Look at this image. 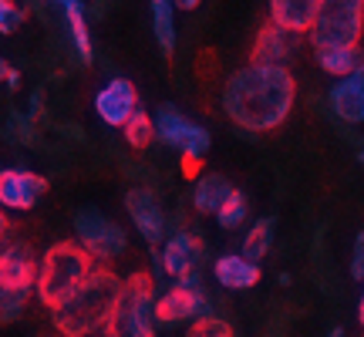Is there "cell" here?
<instances>
[{
	"mask_svg": "<svg viewBox=\"0 0 364 337\" xmlns=\"http://www.w3.org/2000/svg\"><path fill=\"white\" fill-rule=\"evenodd\" d=\"M297 102V81L287 68L247 65L233 71L223 88V112L243 132L280 129Z\"/></svg>",
	"mask_w": 364,
	"mask_h": 337,
	"instance_id": "obj_1",
	"label": "cell"
},
{
	"mask_svg": "<svg viewBox=\"0 0 364 337\" xmlns=\"http://www.w3.org/2000/svg\"><path fill=\"white\" fill-rule=\"evenodd\" d=\"M118 290H122V277L108 267H95L88 280L51 311L54 331L61 337H95L105 334L108 327V317H112V307L118 300Z\"/></svg>",
	"mask_w": 364,
	"mask_h": 337,
	"instance_id": "obj_2",
	"label": "cell"
},
{
	"mask_svg": "<svg viewBox=\"0 0 364 337\" xmlns=\"http://www.w3.org/2000/svg\"><path fill=\"white\" fill-rule=\"evenodd\" d=\"M95 273V260L75 243V240H61L54 247L44 250L38 263V280H34V297L54 311L58 304H65L75 290Z\"/></svg>",
	"mask_w": 364,
	"mask_h": 337,
	"instance_id": "obj_3",
	"label": "cell"
},
{
	"mask_svg": "<svg viewBox=\"0 0 364 337\" xmlns=\"http://www.w3.org/2000/svg\"><path fill=\"white\" fill-rule=\"evenodd\" d=\"M156 297H159L156 284H152V277L145 270H135L132 277H125L105 334L108 337H156L159 334Z\"/></svg>",
	"mask_w": 364,
	"mask_h": 337,
	"instance_id": "obj_4",
	"label": "cell"
},
{
	"mask_svg": "<svg viewBox=\"0 0 364 337\" xmlns=\"http://www.w3.org/2000/svg\"><path fill=\"white\" fill-rule=\"evenodd\" d=\"M364 34V4L361 0H321L311 27L314 51L358 48Z\"/></svg>",
	"mask_w": 364,
	"mask_h": 337,
	"instance_id": "obj_5",
	"label": "cell"
},
{
	"mask_svg": "<svg viewBox=\"0 0 364 337\" xmlns=\"http://www.w3.org/2000/svg\"><path fill=\"white\" fill-rule=\"evenodd\" d=\"M71 223H75V243L95 260V267L98 263H112V260H118L129 250L125 226L108 220L98 206H81Z\"/></svg>",
	"mask_w": 364,
	"mask_h": 337,
	"instance_id": "obj_6",
	"label": "cell"
},
{
	"mask_svg": "<svg viewBox=\"0 0 364 337\" xmlns=\"http://www.w3.org/2000/svg\"><path fill=\"white\" fill-rule=\"evenodd\" d=\"M209 314H213V300H209L199 273L176 280L156 297V327H166V331L179 324H193V321L209 317Z\"/></svg>",
	"mask_w": 364,
	"mask_h": 337,
	"instance_id": "obj_7",
	"label": "cell"
},
{
	"mask_svg": "<svg viewBox=\"0 0 364 337\" xmlns=\"http://www.w3.org/2000/svg\"><path fill=\"white\" fill-rule=\"evenodd\" d=\"M152 122H156V139L162 145L182 152V159H189V162H203L206 159L209 145H213V135L203 125L189 122L176 105H162Z\"/></svg>",
	"mask_w": 364,
	"mask_h": 337,
	"instance_id": "obj_8",
	"label": "cell"
},
{
	"mask_svg": "<svg viewBox=\"0 0 364 337\" xmlns=\"http://www.w3.org/2000/svg\"><path fill=\"white\" fill-rule=\"evenodd\" d=\"M203 260H206L203 236L189 233V230H179V233L166 236L162 250L156 253V267L166 273V277H172V280H182V277H189V273H199Z\"/></svg>",
	"mask_w": 364,
	"mask_h": 337,
	"instance_id": "obj_9",
	"label": "cell"
},
{
	"mask_svg": "<svg viewBox=\"0 0 364 337\" xmlns=\"http://www.w3.org/2000/svg\"><path fill=\"white\" fill-rule=\"evenodd\" d=\"M125 213H129L132 226L139 230V236H142L145 243H152V247L166 243L169 216H166V209H162V203L156 199L152 189H145V186L129 189V193H125Z\"/></svg>",
	"mask_w": 364,
	"mask_h": 337,
	"instance_id": "obj_10",
	"label": "cell"
},
{
	"mask_svg": "<svg viewBox=\"0 0 364 337\" xmlns=\"http://www.w3.org/2000/svg\"><path fill=\"white\" fill-rule=\"evenodd\" d=\"M44 193H48V179L34 168H0V209L27 213L38 206Z\"/></svg>",
	"mask_w": 364,
	"mask_h": 337,
	"instance_id": "obj_11",
	"label": "cell"
},
{
	"mask_svg": "<svg viewBox=\"0 0 364 337\" xmlns=\"http://www.w3.org/2000/svg\"><path fill=\"white\" fill-rule=\"evenodd\" d=\"M38 263L31 243L14 240L7 247H0V287L4 290H17V294H31L34 280H38Z\"/></svg>",
	"mask_w": 364,
	"mask_h": 337,
	"instance_id": "obj_12",
	"label": "cell"
},
{
	"mask_svg": "<svg viewBox=\"0 0 364 337\" xmlns=\"http://www.w3.org/2000/svg\"><path fill=\"white\" fill-rule=\"evenodd\" d=\"M139 112V91L129 78H112L95 95V115L112 129H125V122Z\"/></svg>",
	"mask_w": 364,
	"mask_h": 337,
	"instance_id": "obj_13",
	"label": "cell"
},
{
	"mask_svg": "<svg viewBox=\"0 0 364 337\" xmlns=\"http://www.w3.org/2000/svg\"><path fill=\"white\" fill-rule=\"evenodd\" d=\"M300 51V38L297 34H287L280 27H260V34L253 41V61L250 65H263V68H287L290 58H297Z\"/></svg>",
	"mask_w": 364,
	"mask_h": 337,
	"instance_id": "obj_14",
	"label": "cell"
},
{
	"mask_svg": "<svg viewBox=\"0 0 364 337\" xmlns=\"http://www.w3.org/2000/svg\"><path fill=\"white\" fill-rule=\"evenodd\" d=\"M327 105H331V112L341 118V122H348V125H361L364 122V65L348 75V78L334 81V88L327 95Z\"/></svg>",
	"mask_w": 364,
	"mask_h": 337,
	"instance_id": "obj_15",
	"label": "cell"
},
{
	"mask_svg": "<svg viewBox=\"0 0 364 337\" xmlns=\"http://www.w3.org/2000/svg\"><path fill=\"white\" fill-rule=\"evenodd\" d=\"M321 0H273L270 4V24L287 34H311L314 17H317Z\"/></svg>",
	"mask_w": 364,
	"mask_h": 337,
	"instance_id": "obj_16",
	"label": "cell"
},
{
	"mask_svg": "<svg viewBox=\"0 0 364 337\" xmlns=\"http://www.w3.org/2000/svg\"><path fill=\"white\" fill-rule=\"evenodd\" d=\"M58 14H61V21L68 27V38H71V48L78 54V61L91 65L95 61V44H91V31H88V7L78 4V0H61Z\"/></svg>",
	"mask_w": 364,
	"mask_h": 337,
	"instance_id": "obj_17",
	"label": "cell"
},
{
	"mask_svg": "<svg viewBox=\"0 0 364 337\" xmlns=\"http://www.w3.org/2000/svg\"><path fill=\"white\" fill-rule=\"evenodd\" d=\"M213 277L226 290H250L260 284V263H250L243 253H223L213 263Z\"/></svg>",
	"mask_w": 364,
	"mask_h": 337,
	"instance_id": "obj_18",
	"label": "cell"
},
{
	"mask_svg": "<svg viewBox=\"0 0 364 337\" xmlns=\"http://www.w3.org/2000/svg\"><path fill=\"white\" fill-rule=\"evenodd\" d=\"M233 193V182L220 176V172H206V176H199L193 186V209L196 213H203V216H216L220 206L230 199Z\"/></svg>",
	"mask_w": 364,
	"mask_h": 337,
	"instance_id": "obj_19",
	"label": "cell"
},
{
	"mask_svg": "<svg viewBox=\"0 0 364 337\" xmlns=\"http://www.w3.org/2000/svg\"><path fill=\"white\" fill-rule=\"evenodd\" d=\"M149 17H152V38H156L159 51L172 58L176 54V7H172L169 0H152V7H149Z\"/></svg>",
	"mask_w": 364,
	"mask_h": 337,
	"instance_id": "obj_20",
	"label": "cell"
},
{
	"mask_svg": "<svg viewBox=\"0 0 364 337\" xmlns=\"http://www.w3.org/2000/svg\"><path fill=\"white\" fill-rule=\"evenodd\" d=\"M314 54H317V65L324 68L327 75H334L338 81L354 75V71L364 65L361 44H358V48H334V51H314Z\"/></svg>",
	"mask_w": 364,
	"mask_h": 337,
	"instance_id": "obj_21",
	"label": "cell"
},
{
	"mask_svg": "<svg viewBox=\"0 0 364 337\" xmlns=\"http://www.w3.org/2000/svg\"><path fill=\"white\" fill-rule=\"evenodd\" d=\"M273 230H277L273 216H263V220H257L247 230V236H243V257H247L250 263H260V260L270 253V247H273Z\"/></svg>",
	"mask_w": 364,
	"mask_h": 337,
	"instance_id": "obj_22",
	"label": "cell"
},
{
	"mask_svg": "<svg viewBox=\"0 0 364 337\" xmlns=\"http://www.w3.org/2000/svg\"><path fill=\"white\" fill-rule=\"evenodd\" d=\"M250 216V203H247V196L240 193V189H233L230 193V199L220 206V213H216V223H220L223 230H240L243 223H247Z\"/></svg>",
	"mask_w": 364,
	"mask_h": 337,
	"instance_id": "obj_23",
	"label": "cell"
},
{
	"mask_svg": "<svg viewBox=\"0 0 364 337\" xmlns=\"http://www.w3.org/2000/svg\"><path fill=\"white\" fill-rule=\"evenodd\" d=\"M122 132H125V142H129L132 149H145V145L156 139V122L149 118V112H142V108H139V112L125 122V129H122Z\"/></svg>",
	"mask_w": 364,
	"mask_h": 337,
	"instance_id": "obj_24",
	"label": "cell"
},
{
	"mask_svg": "<svg viewBox=\"0 0 364 337\" xmlns=\"http://www.w3.org/2000/svg\"><path fill=\"white\" fill-rule=\"evenodd\" d=\"M27 311V294H17V290H4L0 287V327L17 324Z\"/></svg>",
	"mask_w": 364,
	"mask_h": 337,
	"instance_id": "obj_25",
	"label": "cell"
},
{
	"mask_svg": "<svg viewBox=\"0 0 364 337\" xmlns=\"http://www.w3.org/2000/svg\"><path fill=\"white\" fill-rule=\"evenodd\" d=\"M186 337H233V327L226 324L223 317L209 314V317L193 321V324H189V331H186Z\"/></svg>",
	"mask_w": 364,
	"mask_h": 337,
	"instance_id": "obj_26",
	"label": "cell"
},
{
	"mask_svg": "<svg viewBox=\"0 0 364 337\" xmlns=\"http://www.w3.org/2000/svg\"><path fill=\"white\" fill-rule=\"evenodd\" d=\"M24 21H27V7L0 0V34H14L17 27H24Z\"/></svg>",
	"mask_w": 364,
	"mask_h": 337,
	"instance_id": "obj_27",
	"label": "cell"
},
{
	"mask_svg": "<svg viewBox=\"0 0 364 337\" xmlns=\"http://www.w3.org/2000/svg\"><path fill=\"white\" fill-rule=\"evenodd\" d=\"M11 139H14V142H21V145L34 142V125H31V122H27V115H21V112L11 118Z\"/></svg>",
	"mask_w": 364,
	"mask_h": 337,
	"instance_id": "obj_28",
	"label": "cell"
},
{
	"mask_svg": "<svg viewBox=\"0 0 364 337\" xmlns=\"http://www.w3.org/2000/svg\"><path fill=\"white\" fill-rule=\"evenodd\" d=\"M351 277H354V280H364V230L354 236V247H351Z\"/></svg>",
	"mask_w": 364,
	"mask_h": 337,
	"instance_id": "obj_29",
	"label": "cell"
},
{
	"mask_svg": "<svg viewBox=\"0 0 364 337\" xmlns=\"http://www.w3.org/2000/svg\"><path fill=\"white\" fill-rule=\"evenodd\" d=\"M44 115V88H34L31 91V102H27V122Z\"/></svg>",
	"mask_w": 364,
	"mask_h": 337,
	"instance_id": "obj_30",
	"label": "cell"
},
{
	"mask_svg": "<svg viewBox=\"0 0 364 337\" xmlns=\"http://www.w3.org/2000/svg\"><path fill=\"white\" fill-rule=\"evenodd\" d=\"M4 85H7L11 91H17V88H21V71H17V68H11V71H7V78H4Z\"/></svg>",
	"mask_w": 364,
	"mask_h": 337,
	"instance_id": "obj_31",
	"label": "cell"
},
{
	"mask_svg": "<svg viewBox=\"0 0 364 337\" xmlns=\"http://www.w3.org/2000/svg\"><path fill=\"white\" fill-rule=\"evenodd\" d=\"M172 7H176V11H196L199 4H196V0H179V4H172Z\"/></svg>",
	"mask_w": 364,
	"mask_h": 337,
	"instance_id": "obj_32",
	"label": "cell"
},
{
	"mask_svg": "<svg viewBox=\"0 0 364 337\" xmlns=\"http://www.w3.org/2000/svg\"><path fill=\"white\" fill-rule=\"evenodd\" d=\"M4 236H7V216L0 213V247H4Z\"/></svg>",
	"mask_w": 364,
	"mask_h": 337,
	"instance_id": "obj_33",
	"label": "cell"
},
{
	"mask_svg": "<svg viewBox=\"0 0 364 337\" xmlns=\"http://www.w3.org/2000/svg\"><path fill=\"white\" fill-rule=\"evenodd\" d=\"M7 71H11V65H7V61H4V58H0V81L7 78Z\"/></svg>",
	"mask_w": 364,
	"mask_h": 337,
	"instance_id": "obj_34",
	"label": "cell"
},
{
	"mask_svg": "<svg viewBox=\"0 0 364 337\" xmlns=\"http://www.w3.org/2000/svg\"><path fill=\"white\" fill-rule=\"evenodd\" d=\"M358 321H361V327H364V294H361V304H358Z\"/></svg>",
	"mask_w": 364,
	"mask_h": 337,
	"instance_id": "obj_35",
	"label": "cell"
},
{
	"mask_svg": "<svg viewBox=\"0 0 364 337\" xmlns=\"http://www.w3.org/2000/svg\"><path fill=\"white\" fill-rule=\"evenodd\" d=\"M327 337H344V331H341V327H331V331H327Z\"/></svg>",
	"mask_w": 364,
	"mask_h": 337,
	"instance_id": "obj_36",
	"label": "cell"
},
{
	"mask_svg": "<svg viewBox=\"0 0 364 337\" xmlns=\"http://www.w3.org/2000/svg\"><path fill=\"white\" fill-rule=\"evenodd\" d=\"M361 162H364V149H361Z\"/></svg>",
	"mask_w": 364,
	"mask_h": 337,
	"instance_id": "obj_37",
	"label": "cell"
},
{
	"mask_svg": "<svg viewBox=\"0 0 364 337\" xmlns=\"http://www.w3.org/2000/svg\"><path fill=\"white\" fill-rule=\"evenodd\" d=\"M95 337H108V334H95Z\"/></svg>",
	"mask_w": 364,
	"mask_h": 337,
	"instance_id": "obj_38",
	"label": "cell"
}]
</instances>
